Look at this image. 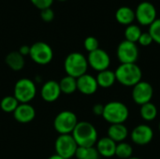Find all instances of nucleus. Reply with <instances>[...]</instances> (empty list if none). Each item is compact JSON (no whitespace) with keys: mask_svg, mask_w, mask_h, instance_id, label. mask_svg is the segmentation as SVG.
Listing matches in <instances>:
<instances>
[{"mask_svg":"<svg viewBox=\"0 0 160 159\" xmlns=\"http://www.w3.org/2000/svg\"><path fill=\"white\" fill-rule=\"evenodd\" d=\"M29 55L36 64L44 66L51 63L53 57V52L51 46L46 42L38 41L30 46Z\"/></svg>","mask_w":160,"mask_h":159,"instance_id":"nucleus-7","label":"nucleus"},{"mask_svg":"<svg viewBox=\"0 0 160 159\" xmlns=\"http://www.w3.org/2000/svg\"><path fill=\"white\" fill-rule=\"evenodd\" d=\"M148 32L151 35L153 41L160 45V18H157V20L149 26Z\"/></svg>","mask_w":160,"mask_h":159,"instance_id":"nucleus-28","label":"nucleus"},{"mask_svg":"<svg viewBox=\"0 0 160 159\" xmlns=\"http://www.w3.org/2000/svg\"><path fill=\"white\" fill-rule=\"evenodd\" d=\"M116 53L121 64H133L139 58V49L136 43L126 39L118 45Z\"/></svg>","mask_w":160,"mask_h":159,"instance_id":"nucleus-9","label":"nucleus"},{"mask_svg":"<svg viewBox=\"0 0 160 159\" xmlns=\"http://www.w3.org/2000/svg\"><path fill=\"white\" fill-rule=\"evenodd\" d=\"M61 90L59 86V82L56 81H48L46 82L40 90V96L41 98L46 101V102H54L56 101L60 95H61Z\"/></svg>","mask_w":160,"mask_h":159,"instance_id":"nucleus-15","label":"nucleus"},{"mask_svg":"<svg viewBox=\"0 0 160 159\" xmlns=\"http://www.w3.org/2000/svg\"><path fill=\"white\" fill-rule=\"evenodd\" d=\"M129 116L128 106L120 101H111L104 105L102 117L111 125L124 124Z\"/></svg>","mask_w":160,"mask_h":159,"instance_id":"nucleus-3","label":"nucleus"},{"mask_svg":"<svg viewBox=\"0 0 160 159\" xmlns=\"http://www.w3.org/2000/svg\"><path fill=\"white\" fill-rule=\"evenodd\" d=\"M96 79H97L98 86H100L102 88H110V87H112L114 84L115 81H116L114 72L110 70V69H106V70L98 72Z\"/></svg>","mask_w":160,"mask_h":159,"instance_id":"nucleus-21","label":"nucleus"},{"mask_svg":"<svg viewBox=\"0 0 160 159\" xmlns=\"http://www.w3.org/2000/svg\"><path fill=\"white\" fill-rule=\"evenodd\" d=\"M103 111H104V105L102 104H95L94 107H93V112L95 115H98V116H102L103 114Z\"/></svg>","mask_w":160,"mask_h":159,"instance_id":"nucleus-33","label":"nucleus"},{"mask_svg":"<svg viewBox=\"0 0 160 159\" xmlns=\"http://www.w3.org/2000/svg\"><path fill=\"white\" fill-rule=\"evenodd\" d=\"M77 124V115L70 111H63L59 112L53 121V127L60 135L71 134Z\"/></svg>","mask_w":160,"mask_h":159,"instance_id":"nucleus-6","label":"nucleus"},{"mask_svg":"<svg viewBox=\"0 0 160 159\" xmlns=\"http://www.w3.org/2000/svg\"><path fill=\"white\" fill-rule=\"evenodd\" d=\"M138 42L140 43V45L146 47V46H149V45L152 44L153 38H152L151 35L149 34V32H144V33H142Z\"/></svg>","mask_w":160,"mask_h":159,"instance_id":"nucleus-32","label":"nucleus"},{"mask_svg":"<svg viewBox=\"0 0 160 159\" xmlns=\"http://www.w3.org/2000/svg\"><path fill=\"white\" fill-rule=\"evenodd\" d=\"M83 45H84L85 50H86L88 52H94V51L99 49L98 40L95 37H87L84 39Z\"/></svg>","mask_w":160,"mask_h":159,"instance_id":"nucleus-29","label":"nucleus"},{"mask_svg":"<svg viewBox=\"0 0 160 159\" xmlns=\"http://www.w3.org/2000/svg\"><path fill=\"white\" fill-rule=\"evenodd\" d=\"M30 1L36 7H38L40 10L51 7L53 3V0H30Z\"/></svg>","mask_w":160,"mask_h":159,"instance_id":"nucleus-30","label":"nucleus"},{"mask_svg":"<svg viewBox=\"0 0 160 159\" xmlns=\"http://www.w3.org/2000/svg\"><path fill=\"white\" fill-rule=\"evenodd\" d=\"M19 101L13 96H7L2 98L0 101V108L4 112L7 113H13L14 111L19 106Z\"/></svg>","mask_w":160,"mask_h":159,"instance_id":"nucleus-25","label":"nucleus"},{"mask_svg":"<svg viewBox=\"0 0 160 159\" xmlns=\"http://www.w3.org/2000/svg\"><path fill=\"white\" fill-rule=\"evenodd\" d=\"M55 152L58 156L65 159H70L75 157L78 145L71 134L59 135L55 141Z\"/></svg>","mask_w":160,"mask_h":159,"instance_id":"nucleus-8","label":"nucleus"},{"mask_svg":"<svg viewBox=\"0 0 160 159\" xmlns=\"http://www.w3.org/2000/svg\"><path fill=\"white\" fill-rule=\"evenodd\" d=\"M97 150L100 157L109 158L115 156V150H116V142H114L112 140H111L109 137L101 138L97 142Z\"/></svg>","mask_w":160,"mask_h":159,"instance_id":"nucleus-17","label":"nucleus"},{"mask_svg":"<svg viewBox=\"0 0 160 159\" xmlns=\"http://www.w3.org/2000/svg\"><path fill=\"white\" fill-rule=\"evenodd\" d=\"M135 19L142 25H151L157 20V9L155 6L147 1L138 5L135 10Z\"/></svg>","mask_w":160,"mask_h":159,"instance_id":"nucleus-10","label":"nucleus"},{"mask_svg":"<svg viewBox=\"0 0 160 159\" xmlns=\"http://www.w3.org/2000/svg\"><path fill=\"white\" fill-rule=\"evenodd\" d=\"M115 19L119 23L128 26L132 24L135 20V11L127 6L120 7L115 12Z\"/></svg>","mask_w":160,"mask_h":159,"instance_id":"nucleus-19","label":"nucleus"},{"mask_svg":"<svg viewBox=\"0 0 160 159\" xmlns=\"http://www.w3.org/2000/svg\"><path fill=\"white\" fill-rule=\"evenodd\" d=\"M57 1H66V0H57Z\"/></svg>","mask_w":160,"mask_h":159,"instance_id":"nucleus-38","label":"nucleus"},{"mask_svg":"<svg viewBox=\"0 0 160 159\" xmlns=\"http://www.w3.org/2000/svg\"><path fill=\"white\" fill-rule=\"evenodd\" d=\"M116 81L127 87H133L142 81V72L136 64H121L114 71Z\"/></svg>","mask_w":160,"mask_h":159,"instance_id":"nucleus-2","label":"nucleus"},{"mask_svg":"<svg viewBox=\"0 0 160 159\" xmlns=\"http://www.w3.org/2000/svg\"><path fill=\"white\" fill-rule=\"evenodd\" d=\"M59 86L61 93L71 95L75 91H77V79L67 75L66 77L61 79V81L59 82Z\"/></svg>","mask_w":160,"mask_h":159,"instance_id":"nucleus-22","label":"nucleus"},{"mask_svg":"<svg viewBox=\"0 0 160 159\" xmlns=\"http://www.w3.org/2000/svg\"><path fill=\"white\" fill-rule=\"evenodd\" d=\"M75 157L77 159H99L100 156L95 146L78 147Z\"/></svg>","mask_w":160,"mask_h":159,"instance_id":"nucleus-24","label":"nucleus"},{"mask_svg":"<svg viewBox=\"0 0 160 159\" xmlns=\"http://www.w3.org/2000/svg\"><path fill=\"white\" fill-rule=\"evenodd\" d=\"M48 159H65L63 158L62 157H60V156H58L57 154H54V155H52V156H51Z\"/></svg>","mask_w":160,"mask_h":159,"instance_id":"nucleus-35","label":"nucleus"},{"mask_svg":"<svg viewBox=\"0 0 160 159\" xmlns=\"http://www.w3.org/2000/svg\"><path fill=\"white\" fill-rule=\"evenodd\" d=\"M78 147H92L98 142L97 128L89 122H78L71 133Z\"/></svg>","mask_w":160,"mask_h":159,"instance_id":"nucleus-1","label":"nucleus"},{"mask_svg":"<svg viewBox=\"0 0 160 159\" xmlns=\"http://www.w3.org/2000/svg\"><path fill=\"white\" fill-rule=\"evenodd\" d=\"M22 56H25V55H29L30 53V47L27 46V45H22L20 47L19 51H18Z\"/></svg>","mask_w":160,"mask_h":159,"instance_id":"nucleus-34","label":"nucleus"},{"mask_svg":"<svg viewBox=\"0 0 160 159\" xmlns=\"http://www.w3.org/2000/svg\"><path fill=\"white\" fill-rule=\"evenodd\" d=\"M98 88V84L97 79L90 74L85 73L77 79V90L83 95H93L97 92Z\"/></svg>","mask_w":160,"mask_h":159,"instance_id":"nucleus-14","label":"nucleus"},{"mask_svg":"<svg viewBox=\"0 0 160 159\" xmlns=\"http://www.w3.org/2000/svg\"><path fill=\"white\" fill-rule=\"evenodd\" d=\"M87 62L88 66H90L94 70L100 72L109 68L111 65V57L106 51L102 49H98L94 52H89Z\"/></svg>","mask_w":160,"mask_h":159,"instance_id":"nucleus-11","label":"nucleus"},{"mask_svg":"<svg viewBox=\"0 0 160 159\" xmlns=\"http://www.w3.org/2000/svg\"><path fill=\"white\" fill-rule=\"evenodd\" d=\"M131 95L134 102L142 106L151 101L154 95V89L151 83L141 81L139 83L133 86Z\"/></svg>","mask_w":160,"mask_h":159,"instance_id":"nucleus-12","label":"nucleus"},{"mask_svg":"<svg viewBox=\"0 0 160 159\" xmlns=\"http://www.w3.org/2000/svg\"><path fill=\"white\" fill-rule=\"evenodd\" d=\"M36 94V83L32 80L22 78L15 83L13 97L19 101V103H29L34 99Z\"/></svg>","mask_w":160,"mask_h":159,"instance_id":"nucleus-5","label":"nucleus"},{"mask_svg":"<svg viewBox=\"0 0 160 159\" xmlns=\"http://www.w3.org/2000/svg\"><path fill=\"white\" fill-rule=\"evenodd\" d=\"M40 17L41 19L46 22H50L53 20L54 18V12L53 10L49 7V8H45V9H42L40 10Z\"/></svg>","mask_w":160,"mask_h":159,"instance_id":"nucleus-31","label":"nucleus"},{"mask_svg":"<svg viewBox=\"0 0 160 159\" xmlns=\"http://www.w3.org/2000/svg\"><path fill=\"white\" fill-rule=\"evenodd\" d=\"M128 136V129L124 124L111 125L108 128V137L114 142H123Z\"/></svg>","mask_w":160,"mask_h":159,"instance_id":"nucleus-18","label":"nucleus"},{"mask_svg":"<svg viewBox=\"0 0 160 159\" xmlns=\"http://www.w3.org/2000/svg\"><path fill=\"white\" fill-rule=\"evenodd\" d=\"M88 67L87 58L82 53L77 52L69 53L64 62V68L67 75L75 79L84 75Z\"/></svg>","mask_w":160,"mask_h":159,"instance_id":"nucleus-4","label":"nucleus"},{"mask_svg":"<svg viewBox=\"0 0 160 159\" xmlns=\"http://www.w3.org/2000/svg\"><path fill=\"white\" fill-rule=\"evenodd\" d=\"M13 116L18 123L28 124L36 117V111L29 103H20L13 112Z\"/></svg>","mask_w":160,"mask_h":159,"instance_id":"nucleus-16","label":"nucleus"},{"mask_svg":"<svg viewBox=\"0 0 160 159\" xmlns=\"http://www.w3.org/2000/svg\"><path fill=\"white\" fill-rule=\"evenodd\" d=\"M142 30L141 28L136 25V24H129L127 26L126 30H125V37L126 40L136 43L138 42L141 35H142Z\"/></svg>","mask_w":160,"mask_h":159,"instance_id":"nucleus-27","label":"nucleus"},{"mask_svg":"<svg viewBox=\"0 0 160 159\" xmlns=\"http://www.w3.org/2000/svg\"><path fill=\"white\" fill-rule=\"evenodd\" d=\"M158 129H159V131H160V123H159V125H158Z\"/></svg>","mask_w":160,"mask_h":159,"instance_id":"nucleus-37","label":"nucleus"},{"mask_svg":"<svg viewBox=\"0 0 160 159\" xmlns=\"http://www.w3.org/2000/svg\"><path fill=\"white\" fill-rule=\"evenodd\" d=\"M132 154H133V148L129 143L123 142L116 144L115 156L118 158L128 159L132 157Z\"/></svg>","mask_w":160,"mask_h":159,"instance_id":"nucleus-26","label":"nucleus"},{"mask_svg":"<svg viewBox=\"0 0 160 159\" xmlns=\"http://www.w3.org/2000/svg\"><path fill=\"white\" fill-rule=\"evenodd\" d=\"M128 159H142V158H139V157H131L130 158Z\"/></svg>","mask_w":160,"mask_h":159,"instance_id":"nucleus-36","label":"nucleus"},{"mask_svg":"<svg viewBox=\"0 0 160 159\" xmlns=\"http://www.w3.org/2000/svg\"><path fill=\"white\" fill-rule=\"evenodd\" d=\"M154 138V131L148 125H139L131 132L132 142L140 146L149 144Z\"/></svg>","mask_w":160,"mask_h":159,"instance_id":"nucleus-13","label":"nucleus"},{"mask_svg":"<svg viewBox=\"0 0 160 159\" xmlns=\"http://www.w3.org/2000/svg\"><path fill=\"white\" fill-rule=\"evenodd\" d=\"M140 113H141L142 118L144 121L151 122V121L155 120L158 116V108L155 104L148 102V103L141 106Z\"/></svg>","mask_w":160,"mask_h":159,"instance_id":"nucleus-23","label":"nucleus"},{"mask_svg":"<svg viewBox=\"0 0 160 159\" xmlns=\"http://www.w3.org/2000/svg\"><path fill=\"white\" fill-rule=\"evenodd\" d=\"M6 64L8 66V67L14 71H20L24 67V56H22L18 51L10 52L7 54L5 58Z\"/></svg>","mask_w":160,"mask_h":159,"instance_id":"nucleus-20","label":"nucleus"}]
</instances>
